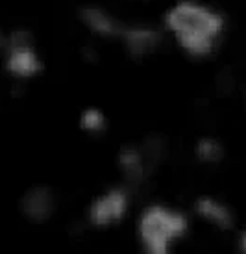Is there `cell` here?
Listing matches in <instances>:
<instances>
[{
	"mask_svg": "<svg viewBox=\"0 0 246 254\" xmlns=\"http://www.w3.org/2000/svg\"><path fill=\"white\" fill-rule=\"evenodd\" d=\"M165 26L189 56L205 58L217 49L224 17L198 0H180L167 9Z\"/></svg>",
	"mask_w": 246,
	"mask_h": 254,
	"instance_id": "1",
	"label": "cell"
},
{
	"mask_svg": "<svg viewBox=\"0 0 246 254\" xmlns=\"http://www.w3.org/2000/svg\"><path fill=\"white\" fill-rule=\"evenodd\" d=\"M187 232V217L167 206H148L139 221V236L147 254H169L176 238Z\"/></svg>",
	"mask_w": 246,
	"mask_h": 254,
	"instance_id": "2",
	"label": "cell"
},
{
	"mask_svg": "<svg viewBox=\"0 0 246 254\" xmlns=\"http://www.w3.org/2000/svg\"><path fill=\"white\" fill-rule=\"evenodd\" d=\"M6 71L15 78H34L43 71V62L26 30H15L6 49Z\"/></svg>",
	"mask_w": 246,
	"mask_h": 254,
	"instance_id": "3",
	"label": "cell"
},
{
	"mask_svg": "<svg viewBox=\"0 0 246 254\" xmlns=\"http://www.w3.org/2000/svg\"><path fill=\"white\" fill-rule=\"evenodd\" d=\"M128 193L124 190H109L93 200L89 206V221L95 226H109L124 217L128 210Z\"/></svg>",
	"mask_w": 246,
	"mask_h": 254,
	"instance_id": "4",
	"label": "cell"
},
{
	"mask_svg": "<svg viewBox=\"0 0 246 254\" xmlns=\"http://www.w3.org/2000/svg\"><path fill=\"white\" fill-rule=\"evenodd\" d=\"M21 212L32 223H45L56 212V195L47 186L30 188L21 198Z\"/></svg>",
	"mask_w": 246,
	"mask_h": 254,
	"instance_id": "5",
	"label": "cell"
},
{
	"mask_svg": "<svg viewBox=\"0 0 246 254\" xmlns=\"http://www.w3.org/2000/svg\"><path fill=\"white\" fill-rule=\"evenodd\" d=\"M119 39L124 45L128 56L132 58H145L152 54L163 41L159 30L152 26H143V24L124 26Z\"/></svg>",
	"mask_w": 246,
	"mask_h": 254,
	"instance_id": "6",
	"label": "cell"
},
{
	"mask_svg": "<svg viewBox=\"0 0 246 254\" xmlns=\"http://www.w3.org/2000/svg\"><path fill=\"white\" fill-rule=\"evenodd\" d=\"M80 21L95 36L105 37V39L120 37L124 28V24H120L109 11H105L100 6H84L80 9Z\"/></svg>",
	"mask_w": 246,
	"mask_h": 254,
	"instance_id": "7",
	"label": "cell"
},
{
	"mask_svg": "<svg viewBox=\"0 0 246 254\" xmlns=\"http://www.w3.org/2000/svg\"><path fill=\"white\" fill-rule=\"evenodd\" d=\"M117 165H119L122 177L134 186L143 182L147 178L148 171H150L141 147H134V145L120 148L119 156H117Z\"/></svg>",
	"mask_w": 246,
	"mask_h": 254,
	"instance_id": "8",
	"label": "cell"
},
{
	"mask_svg": "<svg viewBox=\"0 0 246 254\" xmlns=\"http://www.w3.org/2000/svg\"><path fill=\"white\" fill-rule=\"evenodd\" d=\"M197 213L202 219L209 221L211 225L218 226V228H232L233 226V215L230 212V208L224 206L222 202H218L217 198H211V197H200L197 200Z\"/></svg>",
	"mask_w": 246,
	"mask_h": 254,
	"instance_id": "9",
	"label": "cell"
},
{
	"mask_svg": "<svg viewBox=\"0 0 246 254\" xmlns=\"http://www.w3.org/2000/svg\"><path fill=\"white\" fill-rule=\"evenodd\" d=\"M141 150H143V156L148 163V169H152L157 163H161V160L165 158L167 145L159 135H148L147 139L141 143Z\"/></svg>",
	"mask_w": 246,
	"mask_h": 254,
	"instance_id": "10",
	"label": "cell"
},
{
	"mask_svg": "<svg viewBox=\"0 0 246 254\" xmlns=\"http://www.w3.org/2000/svg\"><path fill=\"white\" fill-rule=\"evenodd\" d=\"M197 158L204 163H217L224 158V148L217 139H211V137H202L197 143Z\"/></svg>",
	"mask_w": 246,
	"mask_h": 254,
	"instance_id": "11",
	"label": "cell"
},
{
	"mask_svg": "<svg viewBox=\"0 0 246 254\" xmlns=\"http://www.w3.org/2000/svg\"><path fill=\"white\" fill-rule=\"evenodd\" d=\"M80 128L87 134H100L105 128V117L104 113L97 108H87L80 115Z\"/></svg>",
	"mask_w": 246,
	"mask_h": 254,
	"instance_id": "12",
	"label": "cell"
},
{
	"mask_svg": "<svg viewBox=\"0 0 246 254\" xmlns=\"http://www.w3.org/2000/svg\"><path fill=\"white\" fill-rule=\"evenodd\" d=\"M239 249H241V253L246 254V230L243 234H241V238H239Z\"/></svg>",
	"mask_w": 246,
	"mask_h": 254,
	"instance_id": "13",
	"label": "cell"
},
{
	"mask_svg": "<svg viewBox=\"0 0 246 254\" xmlns=\"http://www.w3.org/2000/svg\"><path fill=\"white\" fill-rule=\"evenodd\" d=\"M0 47H2V34H0Z\"/></svg>",
	"mask_w": 246,
	"mask_h": 254,
	"instance_id": "14",
	"label": "cell"
}]
</instances>
